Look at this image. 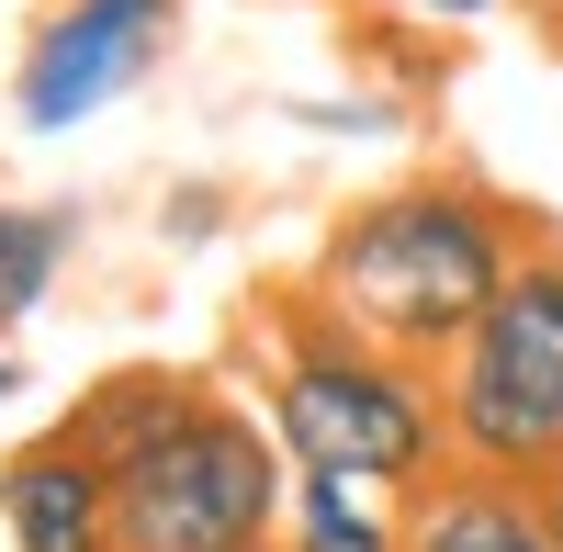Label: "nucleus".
Listing matches in <instances>:
<instances>
[{"instance_id": "f257e3e1", "label": "nucleus", "mask_w": 563, "mask_h": 552, "mask_svg": "<svg viewBox=\"0 0 563 552\" xmlns=\"http://www.w3.org/2000/svg\"><path fill=\"white\" fill-rule=\"evenodd\" d=\"M530 260L519 214L485 180H395V192L350 203L305 260V305H327L339 328L384 339L406 361H451L462 328L496 305V283Z\"/></svg>"}, {"instance_id": "f03ea898", "label": "nucleus", "mask_w": 563, "mask_h": 552, "mask_svg": "<svg viewBox=\"0 0 563 552\" xmlns=\"http://www.w3.org/2000/svg\"><path fill=\"white\" fill-rule=\"evenodd\" d=\"M260 418L316 474H361V485H395V496L451 474V395H440V373L384 350V339H361V328H339V316L305 305V294L282 305V328H271Z\"/></svg>"}, {"instance_id": "7ed1b4c3", "label": "nucleus", "mask_w": 563, "mask_h": 552, "mask_svg": "<svg viewBox=\"0 0 563 552\" xmlns=\"http://www.w3.org/2000/svg\"><path fill=\"white\" fill-rule=\"evenodd\" d=\"M282 508H294V451L238 395H203L169 440L113 463V552H249L282 541Z\"/></svg>"}, {"instance_id": "20e7f679", "label": "nucleus", "mask_w": 563, "mask_h": 552, "mask_svg": "<svg viewBox=\"0 0 563 552\" xmlns=\"http://www.w3.org/2000/svg\"><path fill=\"white\" fill-rule=\"evenodd\" d=\"M451 463L541 485L563 463V249H530L451 350Z\"/></svg>"}, {"instance_id": "39448f33", "label": "nucleus", "mask_w": 563, "mask_h": 552, "mask_svg": "<svg viewBox=\"0 0 563 552\" xmlns=\"http://www.w3.org/2000/svg\"><path fill=\"white\" fill-rule=\"evenodd\" d=\"M169 23H180V0H57L34 23V45H23V68H12L23 135H68L102 102H124L169 57Z\"/></svg>"}, {"instance_id": "423d86ee", "label": "nucleus", "mask_w": 563, "mask_h": 552, "mask_svg": "<svg viewBox=\"0 0 563 552\" xmlns=\"http://www.w3.org/2000/svg\"><path fill=\"white\" fill-rule=\"evenodd\" d=\"M0 530L12 552H113V463L79 429H45L0 463Z\"/></svg>"}, {"instance_id": "0eeeda50", "label": "nucleus", "mask_w": 563, "mask_h": 552, "mask_svg": "<svg viewBox=\"0 0 563 552\" xmlns=\"http://www.w3.org/2000/svg\"><path fill=\"white\" fill-rule=\"evenodd\" d=\"M406 552H563V541L541 519V485L451 463V474H429L406 496Z\"/></svg>"}, {"instance_id": "6e6552de", "label": "nucleus", "mask_w": 563, "mask_h": 552, "mask_svg": "<svg viewBox=\"0 0 563 552\" xmlns=\"http://www.w3.org/2000/svg\"><path fill=\"white\" fill-rule=\"evenodd\" d=\"M282 552H406V496L361 474L294 463V508H282Z\"/></svg>"}, {"instance_id": "1a4fd4ad", "label": "nucleus", "mask_w": 563, "mask_h": 552, "mask_svg": "<svg viewBox=\"0 0 563 552\" xmlns=\"http://www.w3.org/2000/svg\"><path fill=\"white\" fill-rule=\"evenodd\" d=\"M203 395H214V384L169 373V361H135V373H102V384L79 395V418H68V429L102 451V463H135V451H147V440H169Z\"/></svg>"}, {"instance_id": "9d476101", "label": "nucleus", "mask_w": 563, "mask_h": 552, "mask_svg": "<svg viewBox=\"0 0 563 552\" xmlns=\"http://www.w3.org/2000/svg\"><path fill=\"white\" fill-rule=\"evenodd\" d=\"M68 238H79L68 203H0V328H23V316L57 294Z\"/></svg>"}, {"instance_id": "9b49d317", "label": "nucleus", "mask_w": 563, "mask_h": 552, "mask_svg": "<svg viewBox=\"0 0 563 552\" xmlns=\"http://www.w3.org/2000/svg\"><path fill=\"white\" fill-rule=\"evenodd\" d=\"M384 12H417V23H485V12H507V0H384Z\"/></svg>"}, {"instance_id": "f8f14e48", "label": "nucleus", "mask_w": 563, "mask_h": 552, "mask_svg": "<svg viewBox=\"0 0 563 552\" xmlns=\"http://www.w3.org/2000/svg\"><path fill=\"white\" fill-rule=\"evenodd\" d=\"M541 519H552V541H563V463L541 474Z\"/></svg>"}, {"instance_id": "ddd939ff", "label": "nucleus", "mask_w": 563, "mask_h": 552, "mask_svg": "<svg viewBox=\"0 0 563 552\" xmlns=\"http://www.w3.org/2000/svg\"><path fill=\"white\" fill-rule=\"evenodd\" d=\"M12 395H23V361H12V350H0V406H12Z\"/></svg>"}, {"instance_id": "4468645a", "label": "nucleus", "mask_w": 563, "mask_h": 552, "mask_svg": "<svg viewBox=\"0 0 563 552\" xmlns=\"http://www.w3.org/2000/svg\"><path fill=\"white\" fill-rule=\"evenodd\" d=\"M249 552H282V541H249Z\"/></svg>"}]
</instances>
